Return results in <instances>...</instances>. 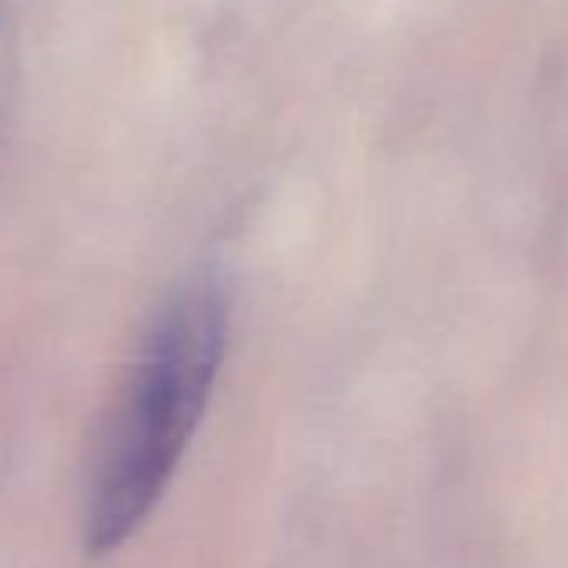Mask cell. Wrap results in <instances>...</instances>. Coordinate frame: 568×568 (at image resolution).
Returning <instances> with one entry per match:
<instances>
[{
	"mask_svg": "<svg viewBox=\"0 0 568 568\" xmlns=\"http://www.w3.org/2000/svg\"><path fill=\"white\" fill-rule=\"evenodd\" d=\"M227 348V292L191 277L154 318L111 415L88 505V548L114 551L164 495L211 402Z\"/></svg>",
	"mask_w": 568,
	"mask_h": 568,
	"instance_id": "6da1fadb",
	"label": "cell"
}]
</instances>
